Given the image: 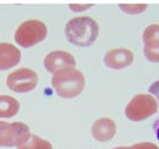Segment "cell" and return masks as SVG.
<instances>
[{
  "instance_id": "obj_12",
  "label": "cell",
  "mask_w": 159,
  "mask_h": 149,
  "mask_svg": "<svg viewBox=\"0 0 159 149\" xmlns=\"http://www.w3.org/2000/svg\"><path fill=\"white\" fill-rule=\"evenodd\" d=\"M18 149H52V145L45 139L35 134H29L28 137L21 145L16 147Z\"/></svg>"
},
{
  "instance_id": "obj_11",
  "label": "cell",
  "mask_w": 159,
  "mask_h": 149,
  "mask_svg": "<svg viewBox=\"0 0 159 149\" xmlns=\"http://www.w3.org/2000/svg\"><path fill=\"white\" fill-rule=\"evenodd\" d=\"M20 110V103L14 97L0 94V118H12Z\"/></svg>"
},
{
  "instance_id": "obj_15",
  "label": "cell",
  "mask_w": 159,
  "mask_h": 149,
  "mask_svg": "<svg viewBox=\"0 0 159 149\" xmlns=\"http://www.w3.org/2000/svg\"><path fill=\"white\" fill-rule=\"evenodd\" d=\"M148 7L146 4H122L120 5V8L128 14H138L142 13Z\"/></svg>"
},
{
  "instance_id": "obj_2",
  "label": "cell",
  "mask_w": 159,
  "mask_h": 149,
  "mask_svg": "<svg viewBox=\"0 0 159 149\" xmlns=\"http://www.w3.org/2000/svg\"><path fill=\"white\" fill-rule=\"evenodd\" d=\"M85 76L75 68L64 69L55 72L51 78V85L59 97L72 99L78 97L85 89Z\"/></svg>"
},
{
  "instance_id": "obj_5",
  "label": "cell",
  "mask_w": 159,
  "mask_h": 149,
  "mask_svg": "<svg viewBox=\"0 0 159 149\" xmlns=\"http://www.w3.org/2000/svg\"><path fill=\"white\" fill-rule=\"evenodd\" d=\"M30 134L26 123L0 121V147H18Z\"/></svg>"
},
{
  "instance_id": "obj_10",
  "label": "cell",
  "mask_w": 159,
  "mask_h": 149,
  "mask_svg": "<svg viewBox=\"0 0 159 149\" xmlns=\"http://www.w3.org/2000/svg\"><path fill=\"white\" fill-rule=\"evenodd\" d=\"M21 61V51L14 44L1 42L0 43V71L9 70L16 66Z\"/></svg>"
},
{
  "instance_id": "obj_4",
  "label": "cell",
  "mask_w": 159,
  "mask_h": 149,
  "mask_svg": "<svg viewBox=\"0 0 159 149\" xmlns=\"http://www.w3.org/2000/svg\"><path fill=\"white\" fill-rule=\"evenodd\" d=\"M158 104L153 97L146 93H139L134 97L125 106V117L135 123L143 121L157 113Z\"/></svg>"
},
{
  "instance_id": "obj_1",
  "label": "cell",
  "mask_w": 159,
  "mask_h": 149,
  "mask_svg": "<svg viewBox=\"0 0 159 149\" xmlns=\"http://www.w3.org/2000/svg\"><path fill=\"white\" fill-rule=\"evenodd\" d=\"M99 25L91 17H77L69 20L65 36L70 43L78 47H89L99 36Z\"/></svg>"
},
{
  "instance_id": "obj_16",
  "label": "cell",
  "mask_w": 159,
  "mask_h": 149,
  "mask_svg": "<svg viewBox=\"0 0 159 149\" xmlns=\"http://www.w3.org/2000/svg\"><path fill=\"white\" fill-rule=\"evenodd\" d=\"M130 149H159L158 146L152 142H139L130 147Z\"/></svg>"
},
{
  "instance_id": "obj_6",
  "label": "cell",
  "mask_w": 159,
  "mask_h": 149,
  "mask_svg": "<svg viewBox=\"0 0 159 149\" xmlns=\"http://www.w3.org/2000/svg\"><path fill=\"white\" fill-rule=\"evenodd\" d=\"M39 76L34 70L28 68H20L7 76L6 84L9 90L18 93H27L37 86Z\"/></svg>"
},
{
  "instance_id": "obj_19",
  "label": "cell",
  "mask_w": 159,
  "mask_h": 149,
  "mask_svg": "<svg viewBox=\"0 0 159 149\" xmlns=\"http://www.w3.org/2000/svg\"><path fill=\"white\" fill-rule=\"evenodd\" d=\"M153 131H155L156 136H157V139H158V141H159V119L156 120L155 123H153Z\"/></svg>"
},
{
  "instance_id": "obj_20",
  "label": "cell",
  "mask_w": 159,
  "mask_h": 149,
  "mask_svg": "<svg viewBox=\"0 0 159 149\" xmlns=\"http://www.w3.org/2000/svg\"><path fill=\"white\" fill-rule=\"evenodd\" d=\"M114 149H130V147H116Z\"/></svg>"
},
{
  "instance_id": "obj_14",
  "label": "cell",
  "mask_w": 159,
  "mask_h": 149,
  "mask_svg": "<svg viewBox=\"0 0 159 149\" xmlns=\"http://www.w3.org/2000/svg\"><path fill=\"white\" fill-rule=\"evenodd\" d=\"M151 41H159V25L153 23L145 28L143 33V42H151Z\"/></svg>"
},
{
  "instance_id": "obj_17",
  "label": "cell",
  "mask_w": 159,
  "mask_h": 149,
  "mask_svg": "<svg viewBox=\"0 0 159 149\" xmlns=\"http://www.w3.org/2000/svg\"><path fill=\"white\" fill-rule=\"evenodd\" d=\"M149 91H150L151 94H155V96L157 97L158 103H159V80H156L155 83L151 84L150 88H149Z\"/></svg>"
},
{
  "instance_id": "obj_3",
  "label": "cell",
  "mask_w": 159,
  "mask_h": 149,
  "mask_svg": "<svg viewBox=\"0 0 159 149\" xmlns=\"http://www.w3.org/2000/svg\"><path fill=\"white\" fill-rule=\"evenodd\" d=\"M47 35L48 28L44 22L31 19L26 20L18 27L14 34V40L22 48H30L47 39Z\"/></svg>"
},
{
  "instance_id": "obj_8",
  "label": "cell",
  "mask_w": 159,
  "mask_h": 149,
  "mask_svg": "<svg viewBox=\"0 0 159 149\" xmlns=\"http://www.w3.org/2000/svg\"><path fill=\"white\" fill-rule=\"evenodd\" d=\"M103 62L108 68L114 70H121L128 68L134 62V53L125 48H116L108 50L105 55Z\"/></svg>"
},
{
  "instance_id": "obj_13",
  "label": "cell",
  "mask_w": 159,
  "mask_h": 149,
  "mask_svg": "<svg viewBox=\"0 0 159 149\" xmlns=\"http://www.w3.org/2000/svg\"><path fill=\"white\" fill-rule=\"evenodd\" d=\"M144 55L146 60L153 63L159 62V41H151L144 43Z\"/></svg>"
},
{
  "instance_id": "obj_18",
  "label": "cell",
  "mask_w": 159,
  "mask_h": 149,
  "mask_svg": "<svg viewBox=\"0 0 159 149\" xmlns=\"http://www.w3.org/2000/svg\"><path fill=\"white\" fill-rule=\"evenodd\" d=\"M92 5L91 4H75V5H70V8L71 9H73V12H81V11H84V9L86 8H89Z\"/></svg>"
},
{
  "instance_id": "obj_7",
  "label": "cell",
  "mask_w": 159,
  "mask_h": 149,
  "mask_svg": "<svg viewBox=\"0 0 159 149\" xmlns=\"http://www.w3.org/2000/svg\"><path fill=\"white\" fill-rule=\"evenodd\" d=\"M75 66L73 55L64 50H55L44 57V68L48 72L55 74L57 71L70 69Z\"/></svg>"
},
{
  "instance_id": "obj_9",
  "label": "cell",
  "mask_w": 159,
  "mask_h": 149,
  "mask_svg": "<svg viewBox=\"0 0 159 149\" xmlns=\"http://www.w3.org/2000/svg\"><path fill=\"white\" fill-rule=\"evenodd\" d=\"M116 134V125L111 118H100L92 125V136L98 142L111 141Z\"/></svg>"
}]
</instances>
